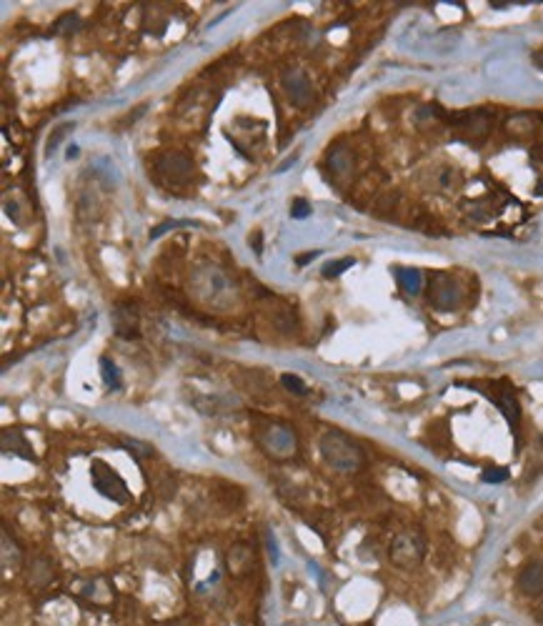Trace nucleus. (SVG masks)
<instances>
[{
    "instance_id": "nucleus-1",
    "label": "nucleus",
    "mask_w": 543,
    "mask_h": 626,
    "mask_svg": "<svg viewBox=\"0 0 543 626\" xmlns=\"http://www.w3.org/2000/svg\"><path fill=\"white\" fill-rule=\"evenodd\" d=\"M320 454L338 471H358L363 466V451L344 431H326L320 436Z\"/></svg>"
},
{
    "instance_id": "nucleus-2",
    "label": "nucleus",
    "mask_w": 543,
    "mask_h": 626,
    "mask_svg": "<svg viewBox=\"0 0 543 626\" xmlns=\"http://www.w3.org/2000/svg\"><path fill=\"white\" fill-rule=\"evenodd\" d=\"M388 556L395 566L400 569H413L418 563L424 561L426 556V541L424 536L418 534V531L408 529V531H400L393 541H391V549H388Z\"/></svg>"
},
{
    "instance_id": "nucleus-3",
    "label": "nucleus",
    "mask_w": 543,
    "mask_h": 626,
    "mask_svg": "<svg viewBox=\"0 0 543 626\" xmlns=\"http://www.w3.org/2000/svg\"><path fill=\"white\" fill-rule=\"evenodd\" d=\"M91 478L98 494H103L105 499L115 501V504H128L131 501V491H128L126 481L118 471H113L105 461H93Z\"/></svg>"
},
{
    "instance_id": "nucleus-4",
    "label": "nucleus",
    "mask_w": 543,
    "mask_h": 626,
    "mask_svg": "<svg viewBox=\"0 0 543 626\" xmlns=\"http://www.w3.org/2000/svg\"><path fill=\"white\" fill-rule=\"evenodd\" d=\"M461 286H458L456 278H451L448 273H436L428 283V301L433 308L438 311H453L461 306Z\"/></svg>"
},
{
    "instance_id": "nucleus-5",
    "label": "nucleus",
    "mask_w": 543,
    "mask_h": 626,
    "mask_svg": "<svg viewBox=\"0 0 543 626\" xmlns=\"http://www.w3.org/2000/svg\"><path fill=\"white\" fill-rule=\"evenodd\" d=\"M280 86H283L286 96L291 98L293 105H298V108H308V105H313L315 91H313V83H310L306 70L286 68L283 75H280Z\"/></svg>"
},
{
    "instance_id": "nucleus-6",
    "label": "nucleus",
    "mask_w": 543,
    "mask_h": 626,
    "mask_svg": "<svg viewBox=\"0 0 543 626\" xmlns=\"http://www.w3.org/2000/svg\"><path fill=\"white\" fill-rule=\"evenodd\" d=\"M193 158L185 153H163L158 158V163H155V171H158V176L166 183H188V178L193 176Z\"/></svg>"
},
{
    "instance_id": "nucleus-7",
    "label": "nucleus",
    "mask_w": 543,
    "mask_h": 626,
    "mask_svg": "<svg viewBox=\"0 0 543 626\" xmlns=\"http://www.w3.org/2000/svg\"><path fill=\"white\" fill-rule=\"evenodd\" d=\"M453 128L458 131V138L478 143L488 136L491 131V118L486 110H473V113H461L453 118Z\"/></svg>"
},
{
    "instance_id": "nucleus-8",
    "label": "nucleus",
    "mask_w": 543,
    "mask_h": 626,
    "mask_svg": "<svg viewBox=\"0 0 543 626\" xmlns=\"http://www.w3.org/2000/svg\"><path fill=\"white\" fill-rule=\"evenodd\" d=\"M518 592L526 596H538L543 594V563L541 561H528L523 569L518 571Z\"/></svg>"
},
{
    "instance_id": "nucleus-9",
    "label": "nucleus",
    "mask_w": 543,
    "mask_h": 626,
    "mask_svg": "<svg viewBox=\"0 0 543 626\" xmlns=\"http://www.w3.org/2000/svg\"><path fill=\"white\" fill-rule=\"evenodd\" d=\"M328 166L338 178L351 176L353 173V153H351L348 145H336V148L328 150Z\"/></svg>"
},
{
    "instance_id": "nucleus-10",
    "label": "nucleus",
    "mask_w": 543,
    "mask_h": 626,
    "mask_svg": "<svg viewBox=\"0 0 543 626\" xmlns=\"http://www.w3.org/2000/svg\"><path fill=\"white\" fill-rule=\"evenodd\" d=\"M493 401H496V406L501 408V414L506 416V421L511 424V429H516L521 421V406H518V398H516V393L509 389V386H504V391L501 393H496V396H491Z\"/></svg>"
},
{
    "instance_id": "nucleus-11",
    "label": "nucleus",
    "mask_w": 543,
    "mask_h": 626,
    "mask_svg": "<svg viewBox=\"0 0 543 626\" xmlns=\"http://www.w3.org/2000/svg\"><path fill=\"white\" fill-rule=\"evenodd\" d=\"M3 451H6V454L13 451V456H23V459L28 461H35V454L28 448V441H25L23 433L18 431V429H6V431H3Z\"/></svg>"
},
{
    "instance_id": "nucleus-12",
    "label": "nucleus",
    "mask_w": 543,
    "mask_h": 626,
    "mask_svg": "<svg viewBox=\"0 0 543 626\" xmlns=\"http://www.w3.org/2000/svg\"><path fill=\"white\" fill-rule=\"evenodd\" d=\"M115 331H118L123 339H133V336H138V318H136V313H133L131 306L120 304L118 308H115Z\"/></svg>"
},
{
    "instance_id": "nucleus-13",
    "label": "nucleus",
    "mask_w": 543,
    "mask_h": 626,
    "mask_svg": "<svg viewBox=\"0 0 543 626\" xmlns=\"http://www.w3.org/2000/svg\"><path fill=\"white\" fill-rule=\"evenodd\" d=\"M395 278H398V286L411 296L424 291V273L418 268H395Z\"/></svg>"
},
{
    "instance_id": "nucleus-14",
    "label": "nucleus",
    "mask_w": 543,
    "mask_h": 626,
    "mask_svg": "<svg viewBox=\"0 0 543 626\" xmlns=\"http://www.w3.org/2000/svg\"><path fill=\"white\" fill-rule=\"evenodd\" d=\"M248 566H253L251 549H248L246 544L233 546V549H230V554H228V569L233 571V574H243Z\"/></svg>"
},
{
    "instance_id": "nucleus-15",
    "label": "nucleus",
    "mask_w": 543,
    "mask_h": 626,
    "mask_svg": "<svg viewBox=\"0 0 543 626\" xmlns=\"http://www.w3.org/2000/svg\"><path fill=\"white\" fill-rule=\"evenodd\" d=\"M78 28H80V18L73 15V13H65L63 18H58V20H55V25H53V33L68 35V33H75Z\"/></svg>"
},
{
    "instance_id": "nucleus-16",
    "label": "nucleus",
    "mask_w": 543,
    "mask_h": 626,
    "mask_svg": "<svg viewBox=\"0 0 543 626\" xmlns=\"http://www.w3.org/2000/svg\"><path fill=\"white\" fill-rule=\"evenodd\" d=\"M100 371H103V379L105 384H108V389H120V374L110 358H100Z\"/></svg>"
},
{
    "instance_id": "nucleus-17",
    "label": "nucleus",
    "mask_w": 543,
    "mask_h": 626,
    "mask_svg": "<svg viewBox=\"0 0 543 626\" xmlns=\"http://www.w3.org/2000/svg\"><path fill=\"white\" fill-rule=\"evenodd\" d=\"M280 384H283V389L286 391H291V393H296V396H306V384L301 379H298V376H293V374H283L280 376Z\"/></svg>"
},
{
    "instance_id": "nucleus-18",
    "label": "nucleus",
    "mask_w": 543,
    "mask_h": 626,
    "mask_svg": "<svg viewBox=\"0 0 543 626\" xmlns=\"http://www.w3.org/2000/svg\"><path fill=\"white\" fill-rule=\"evenodd\" d=\"M355 261L353 259H341V261H333V263H328L326 268H323V276L326 278H338L341 273H346V270L353 266Z\"/></svg>"
},
{
    "instance_id": "nucleus-19",
    "label": "nucleus",
    "mask_w": 543,
    "mask_h": 626,
    "mask_svg": "<svg viewBox=\"0 0 543 626\" xmlns=\"http://www.w3.org/2000/svg\"><path fill=\"white\" fill-rule=\"evenodd\" d=\"M480 478L486 483H501L509 478V469H504V466H501V469H486V471L480 474Z\"/></svg>"
},
{
    "instance_id": "nucleus-20",
    "label": "nucleus",
    "mask_w": 543,
    "mask_h": 626,
    "mask_svg": "<svg viewBox=\"0 0 543 626\" xmlns=\"http://www.w3.org/2000/svg\"><path fill=\"white\" fill-rule=\"evenodd\" d=\"M126 446H128V451H131V454H136V456H138V459H143V456H150V454H153V446H148V443L131 441V438H128Z\"/></svg>"
},
{
    "instance_id": "nucleus-21",
    "label": "nucleus",
    "mask_w": 543,
    "mask_h": 626,
    "mask_svg": "<svg viewBox=\"0 0 543 626\" xmlns=\"http://www.w3.org/2000/svg\"><path fill=\"white\" fill-rule=\"evenodd\" d=\"M291 216H293V219H308L310 206L303 201V198H296V201L291 203Z\"/></svg>"
},
{
    "instance_id": "nucleus-22",
    "label": "nucleus",
    "mask_w": 543,
    "mask_h": 626,
    "mask_svg": "<svg viewBox=\"0 0 543 626\" xmlns=\"http://www.w3.org/2000/svg\"><path fill=\"white\" fill-rule=\"evenodd\" d=\"M261 243H263V236H261V230L251 233V248H253V251H256V253L263 251V246H261Z\"/></svg>"
},
{
    "instance_id": "nucleus-23",
    "label": "nucleus",
    "mask_w": 543,
    "mask_h": 626,
    "mask_svg": "<svg viewBox=\"0 0 543 626\" xmlns=\"http://www.w3.org/2000/svg\"><path fill=\"white\" fill-rule=\"evenodd\" d=\"M313 259H315V251L313 253H303V256H298V259H296V263L303 266V263H308V261H313Z\"/></svg>"
},
{
    "instance_id": "nucleus-24",
    "label": "nucleus",
    "mask_w": 543,
    "mask_h": 626,
    "mask_svg": "<svg viewBox=\"0 0 543 626\" xmlns=\"http://www.w3.org/2000/svg\"><path fill=\"white\" fill-rule=\"evenodd\" d=\"M533 63L538 65V68L543 70V51H538V53H533Z\"/></svg>"
},
{
    "instance_id": "nucleus-25",
    "label": "nucleus",
    "mask_w": 543,
    "mask_h": 626,
    "mask_svg": "<svg viewBox=\"0 0 543 626\" xmlns=\"http://www.w3.org/2000/svg\"><path fill=\"white\" fill-rule=\"evenodd\" d=\"M541 443H543V436H541Z\"/></svg>"
}]
</instances>
